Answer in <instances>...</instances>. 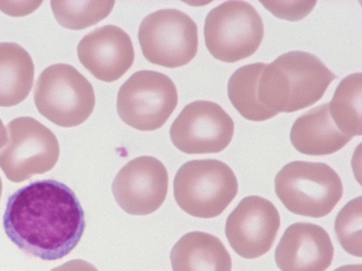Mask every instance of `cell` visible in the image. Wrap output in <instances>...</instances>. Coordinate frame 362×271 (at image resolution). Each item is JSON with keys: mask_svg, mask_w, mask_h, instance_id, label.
<instances>
[{"mask_svg": "<svg viewBox=\"0 0 362 271\" xmlns=\"http://www.w3.org/2000/svg\"><path fill=\"white\" fill-rule=\"evenodd\" d=\"M114 1H52L54 18L64 28L86 29L110 16Z\"/></svg>", "mask_w": 362, "mask_h": 271, "instance_id": "obj_19", "label": "cell"}, {"mask_svg": "<svg viewBox=\"0 0 362 271\" xmlns=\"http://www.w3.org/2000/svg\"><path fill=\"white\" fill-rule=\"evenodd\" d=\"M7 129V142L0 150V168L8 180L22 183L54 168L60 145L50 129L31 117H17Z\"/></svg>", "mask_w": 362, "mask_h": 271, "instance_id": "obj_6", "label": "cell"}, {"mask_svg": "<svg viewBox=\"0 0 362 271\" xmlns=\"http://www.w3.org/2000/svg\"><path fill=\"white\" fill-rule=\"evenodd\" d=\"M273 63L287 81L288 102L285 113L306 109L317 103L337 78L320 59L305 52H287Z\"/></svg>", "mask_w": 362, "mask_h": 271, "instance_id": "obj_14", "label": "cell"}, {"mask_svg": "<svg viewBox=\"0 0 362 271\" xmlns=\"http://www.w3.org/2000/svg\"><path fill=\"white\" fill-rule=\"evenodd\" d=\"M35 67L30 54L15 42H0V107L11 108L29 96Z\"/></svg>", "mask_w": 362, "mask_h": 271, "instance_id": "obj_17", "label": "cell"}, {"mask_svg": "<svg viewBox=\"0 0 362 271\" xmlns=\"http://www.w3.org/2000/svg\"><path fill=\"white\" fill-rule=\"evenodd\" d=\"M179 101L176 85L168 76L151 70L133 74L117 98L120 119L138 131L153 132L165 125Z\"/></svg>", "mask_w": 362, "mask_h": 271, "instance_id": "obj_7", "label": "cell"}, {"mask_svg": "<svg viewBox=\"0 0 362 271\" xmlns=\"http://www.w3.org/2000/svg\"><path fill=\"white\" fill-rule=\"evenodd\" d=\"M361 197L348 202L338 214L334 231L344 250L361 257Z\"/></svg>", "mask_w": 362, "mask_h": 271, "instance_id": "obj_20", "label": "cell"}, {"mask_svg": "<svg viewBox=\"0 0 362 271\" xmlns=\"http://www.w3.org/2000/svg\"><path fill=\"white\" fill-rule=\"evenodd\" d=\"M4 228L23 252L56 261L71 253L83 238L85 213L66 185L54 180L35 181L8 197Z\"/></svg>", "mask_w": 362, "mask_h": 271, "instance_id": "obj_1", "label": "cell"}, {"mask_svg": "<svg viewBox=\"0 0 362 271\" xmlns=\"http://www.w3.org/2000/svg\"><path fill=\"white\" fill-rule=\"evenodd\" d=\"M329 234L315 224L290 226L276 247L275 260L282 271H326L334 258Z\"/></svg>", "mask_w": 362, "mask_h": 271, "instance_id": "obj_13", "label": "cell"}, {"mask_svg": "<svg viewBox=\"0 0 362 271\" xmlns=\"http://www.w3.org/2000/svg\"><path fill=\"white\" fill-rule=\"evenodd\" d=\"M51 271H98V270L88 262L76 259L55 267Z\"/></svg>", "mask_w": 362, "mask_h": 271, "instance_id": "obj_22", "label": "cell"}, {"mask_svg": "<svg viewBox=\"0 0 362 271\" xmlns=\"http://www.w3.org/2000/svg\"><path fill=\"white\" fill-rule=\"evenodd\" d=\"M7 132L6 129L3 123L2 120H0V149L4 147L7 142Z\"/></svg>", "mask_w": 362, "mask_h": 271, "instance_id": "obj_23", "label": "cell"}, {"mask_svg": "<svg viewBox=\"0 0 362 271\" xmlns=\"http://www.w3.org/2000/svg\"><path fill=\"white\" fill-rule=\"evenodd\" d=\"M276 17L298 21L308 16L317 2H261Z\"/></svg>", "mask_w": 362, "mask_h": 271, "instance_id": "obj_21", "label": "cell"}, {"mask_svg": "<svg viewBox=\"0 0 362 271\" xmlns=\"http://www.w3.org/2000/svg\"><path fill=\"white\" fill-rule=\"evenodd\" d=\"M2 192H3V182H2L1 178H0V198H1Z\"/></svg>", "mask_w": 362, "mask_h": 271, "instance_id": "obj_25", "label": "cell"}, {"mask_svg": "<svg viewBox=\"0 0 362 271\" xmlns=\"http://www.w3.org/2000/svg\"><path fill=\"white\" fill-rule=\"evenodd\" d=\"M174 197L180 207L194 217L220 216L238 193L236 175L216 159L185 163L175 176Z\"/></svg>", "mask_w": 362, "mask_h": 271, "instance_id": "obj_3", "label": "cell"}, {"mask_svg": "<svg viewBox=\"0 0 362 271\" xmlns=\"http://www.w3.org/2000/svg\"><path fill=\"white\" fill-rule=\"evenodd\" d=\"M264 35L263 20L247 2L228 1L209 11L205 20L206 48L217 60L235 63L254 54Z\"/></svg>", "mask_w": 362, "mask_h": 271, "instance_id": "obj_5", "label": "cell"}, {"mask_svg": "<svg viewBox=\"0 0 362 271\" xmlns=\"http://www.w3.org/2000/svg\"><path fill=\"white\" fill-rule=\"evenodd\" d=\"M39 113L54 125L73 127L83 124L95 108V90L73 66L57 64L40 74L34 89Z\"/></svg>", "mask_w": 362, "mask_h": 271, "instance_id": "obj_4", "label": "cell"}, {"mask_svg": "<svg viewBox=\"0 0 362 271\" xmlns=\"http://www.w3.org/2000/svg\"><path fill=\"white\" fill-rule=\"evenodd\" d=\"M77 54L88 71L105 82L121 79L135 59L129 35L115 25L101 27L86 35L78 45Z\"/></svg>", "mask_w": 362, "mask_h": 271, "instance_id": "obj_12", "label": "cell"}, {"mask_svg": "<svg viewBox=\"0 0 362 271\" xmlns=\"http://www.w3.org/2000/svg\"><path fill=\"white\" fill-rule=\"evenodd\" d=\"M275 192L291 213L321 218L339 203L344 187L340 175L329 165L297 161L276 174Z\"/></svg>", "mask_w": 362, "mask_h": 271, "instance_id": "obj_2", "label": "cell"}, {"mask_svg": "<svg viewBox=\"0 0 362 271\" xmlns=\"http://www.w3.org/2000/svg\"><path fill=\"white\" fill-rule=\"evenodd\" d=\"M172 143L186 154L225 150L235 134V122L218 104L197 100L187 105L170 127Z\"/></svg>", "mask_w": 362, "mask_h": 271, "instance_id": "obj_9", "label": "cell"}, {"mask_svg": "<svg viewBox=\"0 0 362 271\" xmlns=\"http://www.w3.org/2000/svg\"><path fill=\"white\" fill-rule=\"evenodd\" d=\"M142 52L151 64L177 68L189 64L198 50V30L188 15L175 8L146 16L139 26Z\"/></svg>", "mask_w": 362, "mask_h": 271, "instance_id": "obj_8", "label": "cell"}, {"mask_svg": "<svg viewBox=\"0 0 362 271\" xmlns=\"http://www.w3.org/2000/svg\"><path fill=\"white\" fill-rule=\"evenodd\" d=\"M334 271H362L361 265H344L337 268Z\"/></svg>", "mask_w": 362, "mask_h": 271, "instance_id": "obj_24", "label": "cell"}, {"mask_svg": "<svg viewBox=\"0 0 362 271\" xmlns=\"http://www.w3.org/2000/svg\"><path fill=\"white\" fill-rule=\"evenodd\" d=\"M353 137L344 134L335 125L329 103H325L298 117L291 127V144L303 155L324 156L342 149Z\"/></svg>", "mask_w": 362, "mask_h": 271, "instance_id": "obj_15", "label": "cell"}, {"mask_svg": "<svg viewBox=\"0 0 362 271\" xmlns=\"http://www.w3.org/2000/svg\"><path fill=\"white\" fill-rule=\"evenodd\" d=\"M361 74L344 79L329 103L332 119L340 131L351 137L361 136Z\"/></svg>", "mask_w": 362, "mask_h": 271, "instance_id": "obj_18", "label": "cell"}, {"mask_svg": "<svg viewBox=\"0 0 362 271\" xmlns=\"http://www.w3.org/2000/svg\"><path fill=\"white\" fill-rule=\"evenodd\" d=\"M169 176L165 165L154 157L128 162L116 175L112 190L116 202L128 214L146 216L165 202Z\"/></svg>", "mask_w": 362, "mask_h": 271, "instance_id": "obj_11", "label": "cell"}, {"mask_svg": "<svg viewBox=\"0 0 362 271\" xmlns=\"http://www.w3.org/2000/svg\"><path fill=\"white\" fill-rule=\"evenodd\" d=\"M173 271H231L232 260L216 236L202 231L186 233L170 253Z\"/></svg>", "mask_w": 362, "mask_h": 271, "instance_id": "obj_16", "label": "cell"}, {"mask_svg": "<svg viewBox=\"0 0 362 271\" xmlns=\"http://www.w3.org/2000/svg\"><path fill=\"white\" fill-rule=\"evenodd\" d=\"M280 228L276 207L260 196L244 197L226 221V234L232 249L246 259L269 252Z\"/></svg>", "mask_w": 362, "mask_h": 271, "instance_id": "obj_10", "label": "cell"}]
</instances>
